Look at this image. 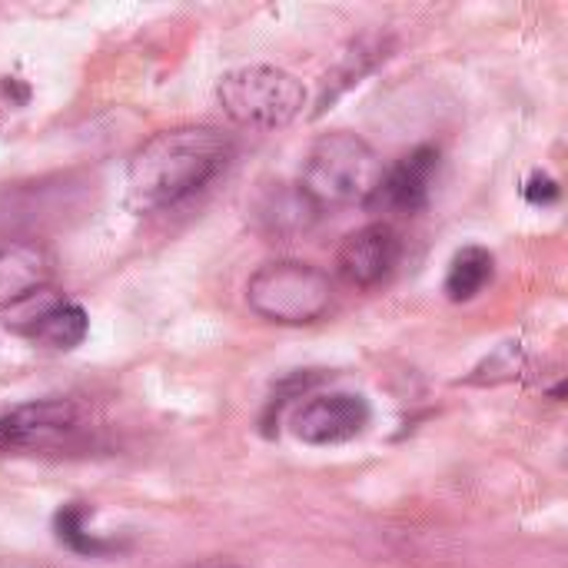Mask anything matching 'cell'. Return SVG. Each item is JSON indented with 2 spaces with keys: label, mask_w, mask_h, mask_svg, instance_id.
Returning a JSON list of instances; mask_svg holds the SVG:
<instances>
[{
  "label": "cell",
  "mask_w": 568,
  "mask_h": 568,
  "mask_svg": "<svg viewBox=\"0 0 568 568\" xmlns=\"http://www.w3.org/2000/svg\"><path fill=\"white\" fill-rule=\"evenodd\" d=\"M236 156V136L213 123H183L143 140L126 166L130 203L156 213L203 193Z\"/></svg>",
  "instance_id": "1"
},
{
  "label": "cell",
  "mask_w": 568,
  "mask_h": 568,
  "mask_svg": "<svg viewBox=\"0 0 568 568\" xmlns=\"http://www.w3.org/2000/svg\"><path fill=\"white\" fill-rule=\"evenodd\" d=\"M379 153L349 130H333L313 140L303 156L300 186L323 206H366L383 180Z\"/></svg>",
  "instance_id": "2"
},
{
  "label": "cell",
  "mask_w": 568,
  "mask_h": 568,
  "mask_svg": "<svg viewBox=\"0 0 568 568\" xmlns=\"http://www.w3.org/2000/svg\"><path fill=\"white\" fill-rule=\"evenodd\" d=\"M250 310L280 326H310L333 306L329 276L303 260H276L260 266L246 283Z\"/></svg>",
  "instance_id": "3"
},
{
  "label": "cell",
  "mask_w": 568,
  "mask_h": 568,
  "mask_svg": "<svg viewBox=\"0 0 568 568\" xmlns=\"http://www.w3.org/2000/svg\"><path fill=\"white\" fill-rule=\"evenodd\" d=\"M216 100L223 113L250 130H280L290 126L306 106V87L270 63L236 67L220 77Z\"/></svg>",
  "instance_id": "4"
},
{
  "label": "cell",
  "mask_w": 568,
  "mask_h": 568,
  "mask_svg": "<svg viewBox=\"0 0 568 568\" xmlns=\"http://www.w3.org/2000/svg\"><path fill=\"white\" fill-rule=\"evenodd\" d=\"M80 433V413L70 399H33L0 416V453H47Z\"/></svg>",
  "instance_id": "5"
},
{
  "label": "cell",
  "mask_w": 568,
  "mask_h": 568,
  "mask_svg": "<svg viewBox=\"0 0 568 568\" xmlns=\"http://www.w3.org/2000/svg\"><path fill=\"white\" fill-rule=\"evenodd\" d=\"M373 406L359 393H323L293 413V433L306 446H339L366 433Z\"/></svg>",
  "instance_id": "6"
},
{
  "label": "cell",
  "mask_w": 568,
  "mask_h": 568,
  "mask_svg": "<svg viewBox=\"0 0 568 568\" xmlns=\"http://www.w3.org/2000/svg\"><path fill=\"white\" fill-rule=\"evenodd\" d=\"M403 260V236L393 223H366L353 230L336 253V270L349 286L373 290L386 283Z\"/></svg>",
  "instance_id": "7"
},
{
  "label": "cell",
  "mask_w": 568,
  "mask_h": 568,
  "mask_svg": "<svg viewBox=\"0 0 568 568\" xmlns=\"http://www.w3.org/2000/svg\"><path fill=\"white\" fill-rule=\"evenodd\" d=\"M436 173H439V150L423 143L383 173V180H379V186L366 206L386 210L396 216H416L433 200Z\"/></svg>",
  "instance_id": "8"
},
{
  "label": "cell",
  "mask_w": 568,
  "mask_h": 568,
  "mask_svg": "<svg viewBox=\"0 0 568 568\" xmlns=\"http://www.w3.org/2000/svg\"><path fill=\"white\" fill-rule=\"evenodd\" d=\"M33 300H37V310L30 306V300H23L20 306H13L17 316H10L7 326H13L20 336L40 343L47 349H57V353H70L87 339L90 320L80 303L47 296V290H40Z\"/></svg>",
  "instance_id": "9"
},
{
  "label": "cell",
  "mask_w": 568,
  "mask_h": 568,
  "mask_svg": "<svg viewBox=\"0 0 568 568\" xmlns=\"http://www.w3.org/2000/svg\"><path fill=\"white\" fill-rule=\"evenodd\" d=\"M323 210L300 183H270L250 203V223L266 240H296L320 223Z\"/></svg>",
  "instance_id": "10"
},
{
  "label": "cell",
  "mask_w": 568,
  "mask_h": 568,
  "mask_svg": "<svg viewBox=\"0 0 568 568\" xmlns=\"http://www.w3.org/2000/svg\"><path fill=\"white\" fill-rule=\"evenodd\" d=\"M53 276V253L37 240L0 243V310H13L23 300L47 290Z\"/></svg>",
  "instance_id": "11"
},
{
  "label": "cell",
  "mask_w": 568,
  "mask_h": 568,
  "mask_svg": "<svg viewBox=\"0 0 568 568\" xmlns=\"http://www.w3.org/2000/svg\"><path fill=\"white\" fill-rule=\"evenodd\" d=\"M496 276V260L486 246H463L446 273V296L453 303H469L476 300Z\"/></svg>",
  "instance_id": "12"
},
{
  "label": "cell",
  "mask_w": 568,
  "mask_h": 568,
  "mask_svg": "<svg viewBox=\"0 0 568 568\" xmlns=\"http://www.w3.org/2000/svg\"><path fill=\"white\" fill-rule=\"evenodd\" d=\"M53 529H57V539L60 546H67L70 552L77 556H87V559H106V556H120L123 546L116 539H100L87 529V506L80 503H70L57 513L53 519Z\"/></svg>",
  "instance_id": "13"
},
{
  "label": "cell",
  "mask_w": 568,
  "mask_h": 568,
  "mask_svg": "<svg viewBox=\"0 0 568 568\" xmlns=\"http://www.w3.org/2000/svg\"><path fill=\"white\" fill-rule=\"evenodd\" d=\"M523 196L532 203V206H552L559 200V183L549 176V173H532L523 186Z\"/></svg>",
  "instance_id": "14"
},
{
  "label": "cell",
  "mask_w": 568,
  "mask_h": 568,
  "mask_svg": "<svg viewBox=\"0 0 568 568\" xmlns=\"http://www.w3.org/2000/svg\"><path fill=\"white\" fill-rule=\"evenodd\" d=\"M0 568H43L37 562H23V559H0Z\"/></svg>",
  "instance_id": "15"
},
{
  "label": "cell",
  "mask_w": 568,
  "mask_h": 568,
  "mask_svg": "<svg viewBox=\"0 0 568 568\" xmlns=\"http://www.w3.org/2000/svg\"><path fill=\"white\" fill-rule=\"evenodd\" d=\"M196 568H243V566H230V562H206V566H196Z\"/></svg>",
  "instance_id": "16"
}]
</instances>
